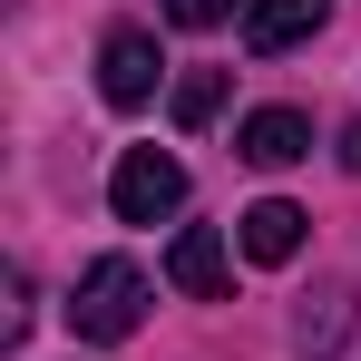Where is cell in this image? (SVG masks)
<instances>
[{"label":"cell","mask_w":361,"mask_h":361,"mask_svg":"<svg viewBox=\"0 0 361 361\" xmlns=\"http://www.w3.org/2000/svg\"><path fill=\"white\" fill-rule=\"evenodd\" d=\"M68 322H78V342H127V332L147 322V274H137L127 254L88 264L78 293H68Z\"/></svg>","instance_id":"6da1fadb"},{"label":"cell","mask_w":361,"mask_h":361,"mask_svg":"<svg viewBox=\"0 0 361 361\" xmlns=\"http://www.w3.org/2000/svg\"><path fill=\"white\" fill-rule=\"evenodd\" d=\"M108 205H118V225H157V215L185 205V166L166 147H127L118 176H108Z\"/></svg>","instance_id":"7a4b0ae2"},{"label":"cell","mask_w":361,"mask_h":361,"mask_svg":"<svg viewBox=\"0 0 361 361\" xmlns=\"http://www.w3.org/2000/svg\"><path fill=\"white\" fill-rule=\"evenodd\" d=\"M157 30H108V49H98V98L108 108H147L157 98Z\"/></svg>","instance_id":"3957f363"},{"label":"cell","mask_w":361,"mask_h":361,"mask_svg":"<svg viewBox=\"0 0 361 361\" xmlns=\"http://www.w3.org/2000/svg\"><path fill=\"white\" fill-rule=\"evenodd\" d=\"M235 157L244 166H293V157H312V118L302 108H254L235 127Z\"/></svg>","instance_id":"277c9868"},{"label":"cell","mask_w":361,"mask_h":361,"mask_svg":"<svg viewBox=\"0 0 361 361\" xmlns=\"http://www.w3.org/2000/svg\"><path fill=\"white\" fill-rule=\"evenodd\" d=\"M332 20V0H244V49L254 59H274V49H293Z\"/></svg>","instance_id":"5b68a950"},{"label":"cell","mask_w":361,"mask_h":361,"mask_svg":"<svg viewBox=\"0 0 361 361\" xmlns=\"http://www.w3.org/2000/svg\"><path fill=\"white\" fill-rule=\"evenodd\" d=\"M302 225H312L302 205L264 195V205H244V215H235V244L254 254V264H293V254H302Z\"/></svg>","instance_id":"8992f818"},{"label":"cell","mask_w":361,"mask_h":361,"mask_svg":"<svg viewBox=\"0 0 361 361\" xmlns=\"http://www.w3.org/2000/svg\"><path fill=\"white\" fill-rule=\"evenodd\" d=\"M166 283L195 293V302H215L225 293V235H215V225H185V235L166 244Z\"/></svg>","instance_id":"52a82bcc"},{"label":"cell","mask_w":361,"mask_h":361,"mask_svg":"<svg viewBox=\"0 0 361 361\" xmlns=\"http://www.w3.org/2000/svg\"><path fill=\"white\" fill-rule=\"evenodd\" d=\"M352 332V283H322V293L293 312V361H332Z\"/></svg>","instance_id":"ba28073f"},{"label":"cell","mask_w":361,"mask_h":361,"mask_svg":"<svg viewBox=\"0 0 361 361\" xmlns=\"http://www.w3.org/2000/svg\"><path fill=\"white\" fill-rule=\"evenodd\" d=\"M215 108H225V68H185L176 78V127H205Z\"/></svg>","instance_id":"9c48e42d"},{"label":"cell","mask_w":361,"mask_h":361,"mask_svg":"<svg viewBox=\"0 0 361 361\" xmlns=\"http://www.w3.org/2000/svg\"><path fill=\"white\" fill-rule=\"evenodd\" d=\"M166 20L176 30H215V20H235V0H166Z\"/></svg>","instance_id":"30bf717a"},{"label":"cell","mask_w":361,"mask_h":361,"mask_svg":"<svg viewBox=\"0 0 361 361\" xmlns=\"http://www.w3.org/2000/svg\"><path fill=\"white\" fill-rule=\"evenodd\" d=\"M332 147H342V166H352V176H361V118L342 127V137H332Z\"/></svg>","instance_id":"8fae6325"}]
</instances>
